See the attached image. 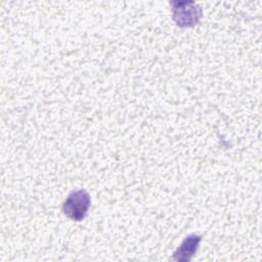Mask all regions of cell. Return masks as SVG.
Instances as JSON below:
<instances>
[{"instance_id":"7a4b0ae2","label":"cell","mask_w":262,"mask_h":262,"mask_svg":"<svg viewBox=\"0 0 262 262\" xmlns=\"http://www.w3.org/2000/svg\"><path fill=\"white\" fill-rule=\"evenodd\" d=\"M173 19L179 27H193L202 17V9L194 2H172Z\"/></svg>"},{"instance_id":"3957f363","label":"cell","mask_w":262,"mask_h":262,"mask_svg":"<svg viewBox=\"0 0 262 262\" xmlns=\"http://www.w3.org/2000/svg\"><path fill=\"white\" fill-rule=\"evenodd\" d=\"M202 237L198 234H190L184 238L182 244L175 251L173 259L175 261H189L196 252Z\"/></svg>"},{"instance_id":"6da1fadb","label":"cell","mask_w":262,"mask_h":262,"mask_svg":"<svg viewBox=\"0 0 262 262\" xmlns=\"http://www.w3.org/2000/svg\"><path fill=\"white\" fill-rule=\"evenodd\" d=\"M91 205V198L85 189L73 190L62 204L63 214L74 221L83 220Z\"/></svg>"}]
</instances>
